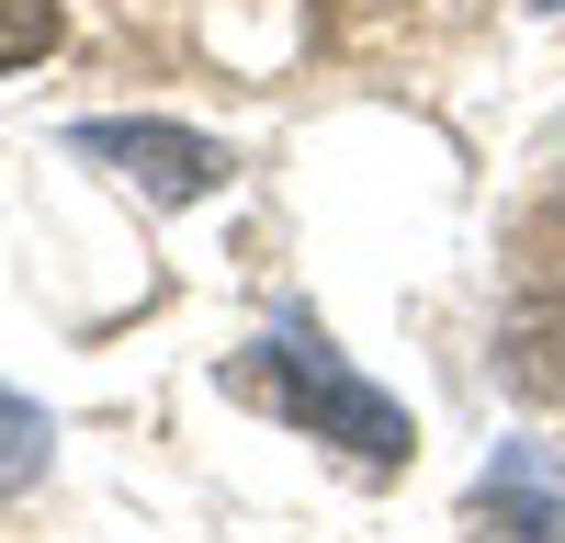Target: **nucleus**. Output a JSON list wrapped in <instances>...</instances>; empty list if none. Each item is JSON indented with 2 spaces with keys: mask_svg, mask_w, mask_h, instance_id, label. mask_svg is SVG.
I'll use <instances>...</instances> for the list:
<instances>
[{
  "mask_svg": "<svg viewBox=\"0 0 565 543\" xmlns=\"http://www.w3.org/2000/svg\"><path fill=\"white\" fill-rule=\"evenodd\" d=\"M249 385L282 407V419H306V430H328V441H351L362 465H396L407 453V407L385 396V385H362L328 340H306V329H282V340H260V362H249Z\"/></svg>",
  "mask_w": 565,
  "mask_h": 543,
  "instance_id": "f257e3e1",
  "label": "nucleus"
},
{
  "mask_svg": "<svg viewBox=\"0 0 565 543\" xmlns=\"http://www.w3.org/2000/svg\"><path fill=\"white\" fill-rule=\"evenodd\" d=\"M68 148H79V159H114L148 204H204L215 181H226V148L193 136V125H79Z\"/></svg>",
  "mask_w": 565,
  "mask_h": 543,
  "instance_id": "f03ea898",
  "label": "nucleus"
},
{
  "mask_svg": "<svg viewBox=\"0 0 565 543\" xmlns=\"http://www.w3.org/2000/svg\"><path fill=\"white\" fill-rule=\"evenodd\" d=\"M45 453H57V430H45V407L0 385V498H23L45 476Z\"/></svg>",
  "mask_w": 565,
  "mask_h": 543,
  "instance_id": "7ed1b4c3",
  "label": "nucleus"
},
{
  "mask_svg": "<svg viewBox=\"0 0 565 543\" xmlns=\"http://www.w3.org/2000/svg\"><path fill=\"white\" fill-rule=\"evenodd\" d=\"M57 45V0H0V68H34Z\"/></svg>",
  "mask_w": 565,
  "mask_h": 543,
  "instance_id": "20e7f679",
  "label": "nucleus"
}]
</instances>
